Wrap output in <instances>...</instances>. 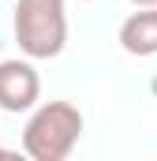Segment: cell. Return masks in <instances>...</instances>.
I'll list each match as a JSON object with an SVG mask.
<instances>
[{"instance_id": "2", "label": "cell", "mask_w": 157, "mask_h": 161, "mask_svg": "<svg viewBox=\"0 0 157 161\" xmlns=\"http://www.w3.org/2000/svg\"><path fill=\"white\" fill-rule=\"evenodd\" d=\"M15 41L30 60L60 56L68 41L64 0H19L15 4Z\"/></svg>"}, {"instance_id": "1", "label": "cell", "mask_w": 157, "mask_h": 161, "mask_svg": "<svg viewBox=\"0 0 157 161\" xmlns=\"http://www.w3.org/2000/svg\"><path fill=\"white\" fill-rule=\"evenodd\" d=\"M82 135V113L71 101H45L26 120L23 150L34 161H64Z\"/></svg>"}, {"instance_id": "5", "label": "cell", "mask_w": 157, "mask_h": 161, "mask_svg": "<svg viewBox=\"0 0 157 161\" xmlns=\"http://www.w3.org/2000/svg\"><path fill=\"white\" fill-rule=\"evenodd\" d=\"M131 4H138V8H157V0H131Z\"/></svg>"}, {"instance_id": "3", "label": "cell", "mask_w": 157, "mask_h": 161, "mask_svg": "<svg viewBox=\"0 0 157 161\" xmlns=\"http://www.w3.org/2000/svg\"><path fill=\"white\" fill-rule=\"evenodd\" d=\"M41 94V79L34 64L26 60H0V109L4 113H26L34 109Z\"/></svg>"}, {"instance_id": "4", "label": "cell", "mask_w": 157, "mask_h": 161, "mask_svg": "<svg viewBox=\"0 0 157 161\" xmlns=\"http://www.w3.org/2000/svg\"><path fill=\"white\" fill-rule=\"evenodd\" d=\"M120 45L131 56H154L157 53V8H142L123 19L120 26Z\"/></svg>"}, {"instance_id": "6", "label": "cell", "mask_w": 157, "mask_h": 161, "mask_svg": "<svg viewBox=\"0 0 157 161\" xmlns=\"http://www.w3.org/2000/svg\"><path fill=\"white\" fill-rule=\"evenodd\" d=\"M0 154H4V150H0Z\"/></svg>"}]
</instances>
